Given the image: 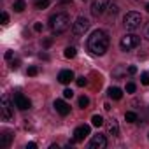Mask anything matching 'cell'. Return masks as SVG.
<instances>
[{
	"label": "cell",
	"instance_id": "obj_1",
	"mask_svg": "<svg viewBox=\"0 0 149 149\" xmlns=\"http://www.w3.org/2000/svg\"><path fill=\"white\" fill-rule=\"evenodd\" d=\"M88 49L95 54V56H102L107 53L109 49V35L104 30H95L90 37H88Z\"/></svg>",
	"mask_w": 149,
	"mask_h": 149
},
{
	"label": "cell",
	"instance_id": "obj_2",
	"mask_svg": "<svg viewBox=\"0 0 149 149\" xmlns=\"http://www.w3.org/2000/svg\"><path fill=\"white\" fill-rule=\"evenodd\" d=\"M49 28L54 35H61L70 28V16L67 13H56L49 18Z\"/></svg>",
	"mask_w": 149,
	"mask_h": 149
},
{
	"label": "cell",
	"instance_id": "obj_3",
	"mask_svg": "<svg viewBox=\"0 0 149 149\" xmlns=\"http://www.w3.org/2000/svg\"><path fill=\"white\" fill-rule=\"evenodd\" d=\"M140 23H142V16L139 13H135V11L126 13L125 18H123V25H125L126 30H137L140 26Z\"/></svg>",
	"mask_w": 149,
	"mask_h": 149
},
{
	"label": "cell",
	"instance_id": "obj_4",
	"mask_svg": "<svg viewBox=\"0 0 149 149\" xmlns=\"http://www.w3.org/2000/svg\"><path fill=\"white\" fill-rule=\"evenodd\" d=\"M119 46H121L123 51H132V49H135V47L140 46V37L133 35V33H126L125 37H121Z\"/></svg>",
	"mask_w": 149,
	"mask_h": 149
},
{
	"label": "cell",
	"instance_id": "obj_5",
	"mask_svg": "<svg viewBox=\"0 0 149 149\" xmlns=\"http://www.w3.org/2000/svg\"><path fill=\"white\" fill-rule=\"evenodd\" d=\"M88 28H90V21H88L84 16L77 18V19H76V23H72V33L76 35V37L84 35V33L88 32Z\"/></svg>",
	"mask_w": 149,
	"mask_h": 149
},
{
	"label": "cell",
	"instance_id": "obj_6",
	"mask_svg": "<svg viewBox=\"0 0 149 149\" xmlns=\"http://www.w3.org/2000/svg\"><path fill=\"white\" fill-rule=\"evenodd\" d=\"M0 118H2V121H11L14 118V112H13V107L9 104V98L7 95L2 97V107H0Z\"/></svg>",
	"mask_w": 149,
	"mask_h": 149
},
{
	"label": "cell",
	"instance_id": "obj_7",
	"mask_svg": "<svg viewBox=\"0 0 149 149\" xmlns=\"http://www.w3.org/2000/svg\"><path fill=\"white\" fill-rule=\"evenodd\" d=\"M90 135V126L88 125H81V126H77L76 130H74V142H83L86 137Z\"/></svg>",
	"mask_w": 149,
	"mask_h": 149
},
{
	"label": "cell",
	"instance_id": "obj_8",
	"mask_svg": "<svg viewBox=\"0 0 149 149\" xmlns=\"http://www.w3.org/2000/svg\"><path fill=\"white\" fill-rule=\"evenodd\" d=\"M14 105H16L19 111H26V109H30V107H32V102H30L25 95L16 93V95H14Z\"/></svg>",
	"mask_w": 149,
	"mask_h": 149
},
{
	"label": "cell",
	"instance_id": "obj_9",
	"mask_svg": "<svg viewBox=\"0 0 149 149\" xmlns=\"http://www.w3.org/2000/svg\"><path fill=\"white\" fill-rule=\"evenodd\" d=\"M107 147V139L105 135H93L90 140V149H105Z\"/></svg>",
	"mask_w": 149,
	"mask_h": 149
},
{
	"label": "cell",
	"instance_id": "obj_10",
	"mask_svg": "<svg viewBox=\"0 0 149 149\" xmlns=\"http://www.w3.org/2000/svg\"><path fill=\"white\" fill-rule=\"evenodd\" d=\"M54 109H56V112L60 114V116H68L70 114V105L65 102V100H61V98H58V100H54Z\"/></svg>",
	"mask_w": 149,
	"mask_h": 149
},
{
	"label": "cell",
	"instance_id": "obj_11",
	"mask_svg": "<svg viewBox=\"0 0 149 149\" xmlns=\"http://www.w3.org/2000/svg\"><path fill=\"white\" fill-rule=\"evenodd\" d=\"M105 0H93V4H91V14L93 16H100L105 13Z\"/></svg>",
	"mask_w": 149,
	"mask_h": 149
},
{
	"label": "cell",
	"instance_id": "obj_12",
	"mask_svg": "<svg viewBox=\"0 0 149 149\" xmlns=\"http://www.w3.org/2000/svg\"><path fill=\"white\" fill-rule=\"evenodd\" d=\"M105 128H107V135H112V137L119 135V125H118L116 119H109L105 123Z\"/></svg>",
	"mask_w": 149,
	"mask_h": 149
},
{
	"label": "cell",
	"instance_id": "obj_13",
	"mask_svg": "<svg viewBox=\"0 0 149 149\" xmlns=\"http://www.w3.org/2000/svg\"><path fill=\"white\" fill-rule=\"evenodd\" d=\"M58 81H60L61 84H70V83L74 81V72H72V70H61V72L58 74Z\"/></svg>",
	"mask_w": 149,
	"mask_h": 149
},
{
	"label": "cell",
	"instance_id": "obj_14",
	"mask_svg": "<svg viewBox=\"0 0 149 149\" xmlns=\"http://www.w3.org/2000/svg\"><path fill=\"white\" fill-rule=\"evenodd\" d=\"M118 11H119V6H118V2H116V0H111V2L107 4V7H105V13H107V16H109V18H114V16L118 14Z\"/></svg>",
	"mask_w": 149,
	"mask_h": 149
},
{
	"label": "cell",
	"instance_id": "obj_15",
	"mask_svg": "<svg viewBox=\"0 0 149 149\" xmlns=\"http://www.w3.org/2000/svg\"><path fill=\"white\" fill-rule=\"evenodd\" d=\"M11 140H13V133L11 132H4L2 140H0V147H9L11 146Z\"/></svg>",
	"mask_w": 149,
	"mask_h": 149
},
{
	"label": "cell",
	"instance_id": "obj_16",
	"mask_svg": "<svg viewBox=\"0 0 149 149\" xmlns=\"http://www.w3.org/2000/svg\"><path fill=\"white\" fill-rule=\"evenodd\" d=\"M109 97L112 100H121L123 98V91L119 88H109Z\"/></svg>",
	"mask_w": 149,
	"mask_h": 149
},
{
	"label": "cell",
	"instance_id": "obj_17",
	"mask_svg": "<svg viewBox=\"0 0 149 149\" xmlns=\"http://www.w3.org/2000/svg\"><path fill=\"white\" fill-rule=\"evenodd\" d=\"M49 4H51V0H33V6H35V9H39V11L47 9Z\"/></svg>",
	"mask_w": 149,
	"mask_h": 149
},
{
	"label": "cell",
	"instance_id": "obj_18",
	"mask_svg": "<svg viewBox=\"0 0 149 149\" xmlns=\"http://www.w3.org/2000/svg\"><path fill=\"white\" fill-rule=\"evenodd\" d=\"M13 9H14L16 13H23V11L26 9V2H25V0H16L14 6H13Z\"/></svg>",
	"mask_w": 149,
	"mask_h": 149
},
{
	"label": "cell",
	"instance_id": "obj_19",
	"mask_svg": "<svg viewBox=\"0 0 149 149\" xmlns=\"http://www.w3.org/2000/svg\"><path fill=\"white\" fill-rule=\"evenodd\" d=\"M91 125H93V126H97V128H98V126H102V125H104V118H102L100 114H95V116L91 118Z\"/></svg>",
	"mask_w": 149,
	"mask_h": 149
},
{
	"label": "cell",
	"instance_id": "obj_20",
	"mask_svg": "<svg viewBox=\"0 0 149 149\" xmlns=\"http://www.w3.org/2000/svg\"><path fill=\"white\" fill-rule=\"evenodd\" d=\"M63 56H65V58H68V60H70V58H76V47H72V46H70V47H67V49H65V53H63Z\"/></svg>",
	"mask_w": 149,
	"mask_h": 149
},
{
	"label": "cell",
	"instance_id": "obj_21",
	"mask_svg": "<svg viewBox=\"0 0 149 149\" xmlns=\"http://www.w3.org/2000/svg\"><path fill=\"white\" fill-rule=\"evenodd\" d=\"M88 105H90V98H88L86 95L79 97V107H81V109H86Z\"/></svg>",
	"mask_w": 149,
	"mask_h": 149
},
{
	"label": "cell",
	"instance_id": "obj_22",
	"mask_svg": "<svg viewBox=\"0 0 149 149\" xmlns=\"http://www.w3.org/2000/svg\"><path fill=\"white\" fill-rule=\"evenodd\" d=\"M125 119H126L128 123H135V121H137L139 118H137V114H135V112H132V111H128V112L125 114Z\"/></svg>",
	"mask_w": 149,
	"mask_h": 149
},
{
	"label": "cell",
	"instance_id": "obj_23",
	"mask_svg": "<svg viewBox=\"0 0 149 149\" xmlns=\"http://www.w3.org/2000/svg\"><path fill=\"white\" fill-rule=\"evenodd\" d=\"M140 83H142L144 86L149 84V72H142V74H140Z\"/></svg>",
	"mask_w": 149,
	"mask_h": 149
},
{
	"label": "cell",
	"instance_id": "obj_24",
	"mask_svg": "<svg viewBox=\"0 0 149 149\" xmlns=\"http://www.w3.org/2000/svg\"><path fill=\"white\" fill-rule=\"evenodd\" d=\"M76 84H77L79 88H83V86H86V84H88V79H86L84 76H81V77H77V79H76Z\"/></svg>",
	"mask_w": 149,
	"mask_h": 149
},
{
	"label": "cell",
	"instance_id": "obj_25",
	"mask_svg": "<svg viewBox=\"0 0 149 149\" xmlns=\"http://www.w3.org/2000/svg\"><path fill=\"white\" fill-rule=\"evenodd\" d=\"M135 90H137L135 83H128V84H126V91H128V93H135Z\"/></svg>",
	"mask_w": 149,
	"mask_h": 149
},
{
	"label": "cell",
	"instance_id": "obj_26",
	"mask_svg": "<svg viewBox=\"0 0 149 149\" xmlns=\"http://www.w3.org/2000/svg\"><path fill=\"white\" fill-rule=\"evenodd\" d=\"M74 97V91L70 90V88H67L65 91H63V98H72Z\"/></svg>",
	"mask_w": 149,
	"mask_h": 149
},
{
	"label": "cell",
	"instance_id": "obj_27",
	"mask_svg": "<svg viewBox=\"0 0 149 149\" xmlns=\"http://www.w3.org/2000/svg\"><path fill=\"white\" fill-rule=\"evenodd\" d=\"M26 74H28V76H37L39 70H37V67H30V68L26 70Z\"/></svg>",
	"mask_w": 149,
	"mask_h": 149
},
{
	"label": "cell",
	"instance_id": "obj_28",
	"mask_svg": "<svg viewBox=\"0 0 149 149\" xmlns=\"http://www.w3.org/2000/svg\"><path fill=\"white\" fill-rule=\"evenodd\" d=\"M7 23H9V14L2 13V25H7Z\"/></svg>",
	"mask_w": 149,
	"mask_h": 149
},
{
	"label": "cell",
	"instance_id": "obj_29",
	"mask_svg": "<svg viewBox=\"0 0 149 149\" xmlns=\"http://www.w3.org/2000/svg\"><path fill=\"white\" fill-rule=\"evenodd\" d=\"M33 30H35V32H42V30H44V25H42V23H35V25H33Z\"/></svg>",
	"mask_w": 149,
	"mask_h": 149
},
{
	"label": "cell",
	"instance_id": "obj_30",
	"mask_svg": "<svg viewBox=\"0 0 149 149\" xmlns=\"http://www.w3.org/2000/svg\"><path fill=\"white\" fill-rule=\"evenodd\" d=\"M144 37L149 40V21L146 23V26H144Z\"/></svg>",
	"mask_w": 149,
	"mask_h": 149
},
{
	"label": "cell",
	"instance_id": "obj_31",
	"mask_svg": "<svg viewBox=\"0 0 149 149\" xmlns=\"http://www.w3.org/2000/svg\"><path fill=\"white\" fill-rule=\"evenodd\" d=\"M128 74H132V76H133V74H137V67H128Z\"/></svg>",
	"mask_w": 149,
	"mask_h": 149
},
{
	"label": "cell",
	"instance_id": "obj_32",
	"mask_svg": "<svg viewBox=\"0 0 149 149\" xmlns=\"http://www.w3.org/2000/svg\"><path fill=\"white\" fill-rule=\"evenodd\" d=\"M13 58H14V53L13 51H7L6 53V60H13Z\"/></svg>",
	"mask_w": 149,
	"mask_h": 149
},
{
	"label": "cell",
	"instance_id": "obj_33",
	"mask_svg": "<svg viewBox=\"0 0 149 149\" xmlns=\"http://www.w3.org/2000/svg\"><path fill=\"white\" fill-rule=\"evenodd\" d=\"M35 147H37L35 142H28V144H26V149H35Z\"/></svg>",
	"mask_w": 149,
	"mask_h": 149
},
{
	"label": "cell",
	"instance_id": "obj_34",
	"mask_svg": "<svg viewBox=\"0 0 149 149\" xmlns=\"http://www.w3.org/2000/svg\"><path fill=\"white\" fill-rule=\"evenodd\" d=\"M11 67H13V68H18V67H19V60H16V61H13V63H11Z\"/></svg>",
	"mask_w": 149,
	"mask_h": 149
},
{
	"label": "cell",
	"instance_id": "obj_35",
	"mask_svg": "<svg viewBox=\"0 0 149 149\" xmlns=\"http://www.w3.org/2000/svg\"><path fill=\"white\" fill-rule=\"evenodd\" d=\"M51 42H53L51 39H46V40H44V46H46V47H49V46H51Z\"/></svg>",
	"mask_w": 149,
	"mask_h": 149
},
{
	"label": "cell",
	"instance_id": "obj_36",
	"mask_svg": "<svg viewBox=\"0 0 149 149\" xmlns=\"http://www.w3.org/2000/svg\"><path fill=\"white\" fill-rule=\"evenodd\" d=\"M146 11H147V13H149V2H147V4H146Z\"/></svg>",
	"mask_w": 149,
	"mask_h": 149
}]
</instances>
